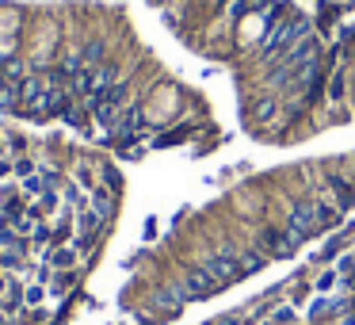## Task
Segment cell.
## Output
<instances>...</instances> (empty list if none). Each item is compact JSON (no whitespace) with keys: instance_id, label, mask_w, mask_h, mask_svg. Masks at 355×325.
<instances>
[{"instance_id":"6da1fadb","label":"cell","mask_w":355,"mask_h":325,"mask_svg":"<svg viewBox=\"0 0 355 325\" xmlns=\"http://www.w3.org/2000/svg\"><path fill=\"white\" fill-rule=\"evenodd\" d=\"M286 230H291V238L298 241H306V238H313L317 230H321V226H317V203H309V199H302V203H294V210H291V226H286Z\"/></svg>"},{"instance_id":"277c9868","label":"cell","mask_w":355,"mask_h":325,"mask_svg":"<svg viewBox=\"0 0 355 325\" xmlns=\"http://www.w3.org/2000/svg\"><path fill=\"white\" fill-rule=\"evenodd\" d=\"M218 287H222V283H218V279L210 276L207 268H199V272H191V276H187L184 283H180V294H184V299L191 302V299H207V294H214Z\"/></svg>"},{"instance_id":"cb8c5ba5","label":"cell","mask_w":355,"mask_h":325,"mask_svg":"<svg viewBox=\"0 0 355 325\" xmlns=\"http://www.w3.org/2000/svg\"><path fill=\"white\" fill-rule=\"evenodd\" d=\"M12 172H16V176H35V161H27V157H19V161L16 165H12Z\"/></svg>"},{"instance_id":"5bb4252c","label":"cell","mask_w":355,"mask_h":325,"mask_svg":"<svg viewBox=\"0 0 355 325\" xmlns=\"http://www.w3.org/2000/svg\"><path fill=\"white\" fill-rule=\"evenodd\" d=\"M39 207H42V215H54V210L62 207V195H58L54 188H46V192L39 195Z\"/></svg>"},{"instance_id":"484cf974","label":"cell","mask_w":355,"mask_h":325,"mask_svg":"<svg viewBox=\"0 0 355 325\" xmlns=\"http://www.w3.org/2000/svg\"><path fill=\"white\" fill-rule=\"evenodd\" d=\"M12 165H16V161H8V157H0V180H8V176H12Z\"/></svg>"},{"instance_id":"7a4b0ae2","label":"cell","mask_w":355,"mask_h":325,"mask_svg":"<svg viewBox=\"0 0 355 325\" xmlns=\"http://www.w3.org/2000/svg\"><path fill=\"white\" fill-rule=\"evenodd\" d=\"M65 92L62 88H42L39 96H35L31 103H27V111H31L35 119H54V115H65Z\"/></svg>"},{"instance_id":"8fae6325","label":"cell","mask_w":355,"mask_h":325,"mask_svg":"<svg viewBox=\"0 0 355 325\" xmlns=\"http://www.w3.org/2000/svg\"><path fill=\"white\" fill-rule=\"evenodd\" d=\"M336 222H340V210L329 207V203H317V226H321V230H332Z\"/></svg>"},{"instance_id":"4fadbf2b","label":"cell","mask_w":355,"mask_h":325,"mask_svg":"<svg viewBox=\"0 0 355 325\" xmlns=\"http://www.w3.org/2000/svg\"><path fill=\"white\" fill-rule=\"evenodd\" d=\"M332 184V192H336V199H340V207H352V199H355V192H352V184H344L340 176H332L329 180Z\"/></svg>"},{"instance_id":"7c38bea8","label":"cell","mask_w":355,"mask_h":325,"mask_svg":"<svg viewBox=\"0 0 355 325\" xmlns=\"http://www.w3.org/2000/svg\"><path fill=\"white\" fill-rule=\"evenodd\" d=\"M73 184H80V192H92V188H96V172L88 169V165H77V169H73Z\"/></svg>"},{"instance_id":"52a82bcc","label":"cell","mask_w":355,"mask_h":325,"mask_svg":"<svg viewBox=\"0 0 355 325\" xmlns=\"http://www.w3.org/2000/svg\"><path fill=\"white\" fill-rule=\"evenodd\" d=\"M92 108H96V123H100L103 131H119V123H123L119 108H107V103H92Z\"/></svg>"},{"instance_id":"9c48e42d","label":"cell","mask_w":355,"mask_h":325,"mask_svg":"<svg viewBox=\"0 0 355 325\" xmlns=\"http://www.w3.org/2000/svg\"><path fill=\"white\" fill-rule=\"evenodd\" d=\"M332 310H340V302L336 299H324V294H321V299L309 302V322H321V317L332 314Z\"/></svg>"},{"instance_id":"f546056e","label":"cell","mask_w":355,"mask_h":325,"mask_svg":"<svg viewBox=\"0 0 355 325\" xmlns=\"http://www.w3.org/2000/svg\"><path fill=\"white\" fill-rule=\"evenodd\" d=\"M347 325H355V310H352V314H347Z\"/></svg>"},{"instance_id":"2e32d148","label":"cell","mask_w":355,"mask_h":325,"mask_svg":"<svg viewBox=\"0 0 355 325\" xmlns=\"http://www.w3.org/2000/svg\"><path fill=\"white\" fill-rule=\"evenodd\" d=\"M138 123H141V111L138 108H126L123 123H119V134H134V131H138Z\"/></svg>"},{"instance_id":"5b68a950","label":"cell","mask_w":355,"mask_h":325,"mask_svg":"<svg viewBox=\"0 0 355 325\" xmlns=\"http://www.w3.org/2000/svg\"><path fill=\"white\" fill-rule=\"evenodd\" d=\"M263 249H268L271 256H294V249H298V241L291 238V230L279 233V230H268L263 233Z\"/></svg>"},{"instance_id":"603a6c76","label":"cell","mask_w":355,"mask_h":325,"mask_svg":"<svg viewBox=\"0 0 355 325\" xmlns=\"http://www.w3.org/2000/svg\"><path fill=\"white\" fill-rule=\"evenodd\" d=\"M100 54H103V39H92V42L85 47V54H80V58H85V65H88V62H96Z\"/></svg>"},{"instance_id":"9a60e30c","label":"cell","mask_w":355,"mask_h":325,"mask_svg":"<svg viewBox=\"0 0 355 325\" xmlns=\"http://www.w3.org/2000/svg\"><path fill=\"white\" fill-rule=\"evenodd\" d=\"M344 245H347V233H336V238H332L329 245H324L321 253H317V260H332V256H336V253H340V249H344Z\"/></svg>"},{"instance_id":"f1b7e54d","label":"cell","mask_w":355,"mask_h":325,"mask_svg":"<svg viewBox=\"0 0 355 325\" xmlns=\"http://www.w3.org/2000/svg\"><path fill=\"white\" fill-rule=\"evenodd\" d=\"M4 291H8V279H4V276H0V294H4Z\"/></svg>"},{"instance_id":"30bf717a","label":"cell","mask_w":355,"mask_h":325,"mask_svg":"<svg viewBox=\"0 0 355 325\" xmlns=\"http://www.w3.org/2000/svg\"><path fill=\"white\" fill-rule=\"evenodd\" d=\"M88 199H92V207H96V210H100V215H103V218H107V215H111V192H107V188H100V184H96V188H92V192H88Z\"/></svg>"},{"instance_id":"83f0119b","label":"cell","mask_w":355,"mask_h":325,"mask_svg":"<svg viewBox=\"0 0 355 325\" xmlns=\"http://www.w3.org/2000/svg\"><path fill=\"white\" fill-rule=\"evenodd\" d=\"M12 192H16L12 184H0V199H12Z\"/></svg>"},{"instance_id":"8992f818","label":"cell","mask_w":355,"mask_h":325,"mask_svg":"<svg viewBox=\"0 0 355 325\" xmlns=\"http://www.w3.org/2000/svg\"><path fill=\"white\" fill-rule=\"evenodd\" d=\"M92 103H107V108H123V103H126V81H115V85L100 88V92L92 96Z\"/></svg>"},{"instance_id":"e0dca14e","label":"cell","mask_w":355,"mask_h":325,"mask_svg":"<svg viewBox=\"0 0 355 325\" xmlns=\"http://www.w3.org/2000/svg\"><path fill=\"white\" fill-rule=\"evenodd\" d=\"M336 279H340V272H336V268H324L321 276H317V283H313V287H317L321 294H329L332 287H336Z\"/></svg>"},{"instance_id":"3957f363","label":"cell","mask_w":355,"mask_h":325,"mask_svg":"<svg viewBox=\"0 0 355 325\" xmlns=\"http://www.w3.org/2000/svg\"><path fill=\"white\" fill-rule=\"evenodd\" d=\"M202 268H207L218 283H230V279L241 276V256L233 253V249H222V253L207 256V264H202Z\"/></svg>"},{"instance_id":"d6986e66","label":"cell","mask_w":355,"mask_h":325,"mask_svg":"<svg viewBox=\"0 0 355 325\" xmlns=\"http://www.w3.org/2000/svg\"><path fill=\"white\" fill-rule=\"evenodd\" d=\"M42 299H46V283H31V287L24 291V302H27V306H39Z\"/></svg>"},{"instance_id":"ac0fdd59","label":"cell","mask_w":355,"mask_h":325,"mask_svg":"<svg viewBox=\"0 0 355 325\" xmlns=\"http://www.w3.org/2000/svg\"><path fill=\"white\" fill-rule=\"evenodd\" d=\"M263 268V256L260 253H245L241 256V276H252V272Z\"/></svg>"},{"instance_id":"7402d4cb","label":"cell","mask_w":355,"mask_h":325,"mask_svg":"<svg viewBox=\"0 0 355 325\" xmlns=\"http://www.w3.org/2000/svg\"><path fill=\"white\" fill-rule=\"evenodd\" d=\"M291 322H294V306H279L275 314H271L268 325H291Z\"/></svg>"},{"instance_id":"44dd1931","label":"cell","mask_w":355,"mask_h":325,"mask_svg":"<svg viewBox=\"0 0 355 325\" xmlns=\"http://www.w3.org/2000/svg\"><path fill=\"white\" fill-rule=\"evenodd\" d=\"M46 184H50L46 176H27V180H24V192H27V195H42V192H46Z\"/></svg>"},{"instance_id":"d4e9b609","label":"cell","mask_w":355,"mask_h":325,"mask_svg":"<svg viewBox=\"0 0 355 325\" xmlns=\"http://www.w3.org/2000/svg\"><path fill=\"white\" fill-rule=\"evenodd\" d=\"M332 100H344V73L332 77Z\"/></svg>"},{"instance_id":"ba28073f","label":"cell","mask_w":355,"mask_h":325,"mask_svg":"<svg viewBox=\"0 0 355 325\" xmlns=\"http://www.w3.org/2000/svg\"><path fill=\"white\" fill-rule=\"evenodd\" d=\"M46 264H50V268L69 272L73 264H77V249H54V253H46Z\"/></svg>"},{"instance_id":"ffe728a7","label":"cell","mask_w":355,"mask_h":325,"mask_svg":"<svg viewBox=\"0 0 355 325\" xmlns=\"http://www.w3.org/2000/svg\"><path fill=\"white\" fill-rule=\"evenodd\" d=\"M65 123H69V126H77V131H85V123H88L85 108H65Z\"/></svg>"},{"instance_id":"4316f807","label":"cell","mask_w":355,"mask_h":325,"mask_svg":"<svg viewBox=\"0 0 355 325\" xmlns=\"http://www.w3.org/2000/svg\"><path fill=\"white\" fill-rule=\"evenodd\" d=\"M256 115H260V119H271V115H275V103H260V111H256Z\"/></svg>"}]
</instances>
